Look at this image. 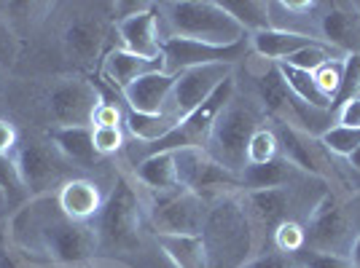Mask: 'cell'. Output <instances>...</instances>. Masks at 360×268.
Returning <instances> with one entry per match:
<instances>
[{
	"label": "cell",
	"mask_w": 360,
	"mask_h": 268,
	"mask_svg": "<svg viewBox=\"0 0 360 268\" xmlns=\"http://www.w3.org/2000/svg\"><path fill=\"white\" fill-rule=\"evenodd\" d=\"M8 239L25 257L60 268H84L100 253L94 223L70 220L57 196H38L16 209L8 220Z\"/></svg>",
	"instance_id": "1"
},
{
	"label": "cell",
	"mask_w": 360,
	"mask_h": 268,
	"mask_svg": "<svg viewBox=\"0 0 360 268\" xmlns=\"http://www.w3.org/2000/svg\"><path fill=\"white\" fill-rule=\"evenodd\" d=\"M199 236L207 253V268H242L255 255H261V236L242 204V194H224L212 199Z\"/></svg>",
	"instance_id": "2"
},
{
	"label": "cell",
	"mask_w": 360,
	"mask_h": 268,
	"mask_svg": "<svg viewBox=\"0 0 360 268\" xmlns=\"http://www.w3.org/2000/svg\"><path fill=\"white\" fill-rule=\"evenodd\" d=\"M159 32L162 43L169 38L196 41L207 46H237L248 41V32L218 0H172L159 3Z\"/></svg>",
	"instance_id": "3"
},
{
	"label": "cell",
	"mask_w": 360,
	"mask_h": 268,
	"mask_svg": "<svg viewBox=\"0 0 360 268\" xmlns=\"http://www.w3.org/2000/svg\"><path fill=\"white\" fill-rule=\"evenodd\" d=\"M143 220H146V199L140 194L132 175H119L113 191L105 196L100 215L91 220L100 236V250L135 253L143 241Z\"/></svg>",
	"instance_id": "4"
},
{
	"label": "cell",
	"mask_w": 360,
	"mask_h": 268,
	"mask_svg": "<svg viewBox=\"0 0 360 268\" xmlns=\"http://www.w3.org/2000/svg\"><path fill=\"white\" fill-rule=\"evenodd\" d=\"M261 116L253 105L234 100L226 105L224 110L218 113V119L212 123L210 137L205 142V153L210 156L215 164H221L224 169L240 175L242 169L248 166V145L255 129H261Z\"/></svg>",
	"instance_id": "5"
},
{
	"label": "cell",
	"mask_w": 360,
	"mask_h": 268,
	"mask_svg": "<svg viewBox=\"0 0 360 268\" xmlns=\"http://www.w3.org/2000/svg\"><path fill=\"white\" fill-rule=\"evenodd\" d=\"M146 217L156 236H199L210 199L186 191V188H167V191H146Z\"/></svg>",
	"instance_id": "6"
},
{
	"label": "cell",
	"mask_w": 360,
	"mask_h": 268,
	"mask_svg": "<svg viewBox=\"0 0 360 268\" xmlns=\"http://www.w3.org/2000/svg\"><path fill=\"white\" fill-rule=\"evenodd\" d=\"M14 161L19 166L22 182L27 188L30 199L38 196H51L60 191L70 180V161L60 153V148L46 137H27L19 140L14 150Z\"/></svg>",
	"instance_id": "7"
},
{
	"label": "cell",
	"mask_w": 360,
	"mask_h": 268,
	"mask_svg": "<svg viewBox=\"0 0 360 268\" xmlns=\"http://www.w3.org/2000/svg\"><path fill=\"white\" fill-rule=\"evenodd\" d=\"M304 231H307V250L349 257L360 228H355L352 212L345 201L336 194L326 191L307 212Z\"/></svg>",
	"instance_id": "8"
},
{
	"label": "cell",
	"mask_w": 360,
	"mask_h": 268,
	"mask_svg": "<svg viewBox=\"0 0 360 268\" xmlns=\"http://www.w3.org/2000/svg\"><path fill=\"white\" fill-rule=\"evenodd\" d=\"M103 102L100 86L81 75L60 78L51 83L46 94V116L51 121V129L65 126H91L94 110Z\"/></svg>",
	"instance_id": "9"
},
{
	"label": "cell",
	"mask_w": 360,
	"mask_h": 268,
	"mask_svg": "<svg viewBox=\"0 0 360 268\" xmlns=\"http://www.w3.org/2000/svg\"><path fill=\"white\" fill-rule=\"evenodd\" d=\"M108 35L110 27L105 16H100L97 11H75L73 16H68L62 27V51L78 67H91L103 57Z\"/></svg>",
	"instance_id": "10"
},
{
	"label": "cell",
	"mask_w": 360,
	"mask_h": 268,
	"mask_svg": "<svg viewBox=\"0 0 360 268\" xmlns=\"http://www.w3.org/2000/svg\"><path fill=\"white\" fill-rule=\"evenodd\" d=\"M245 57H250V43L242 41L237 46H207L196 41H180L169 38L162 43V62L165 73L178 75L188 67H202V65H231L237 67Z\"/></svg>",
	"instance_id": "11"
},
{
	"label": "cell",
	"mask_w": 360,
	"mask_h": 268,
	"mask_svg": "<svg viewBox=\"0 0 360 268\" xmlns=\"http://www.w3.org/2000/svg\"><path fill=\"white\" fill-rule=\"evenodd\" d=\"M231 75H234L231 65H202V67L183 70V73L175 75V86H172L165 113L183 121L188 113H194L205 100H210L212 91Z\"/></svg>",
	"instance_id": "12"
},
{
	"label": "cell",
	"mask_w": 360,
	"mask_h": 268,
	"mask_svg": "<svg viewBox=\"0 0 360 268\" xmlns=\"http://www.w3.org/2000/svg\"><path fill=\"white\" fill-rule=\"evenodd\" d=\"M271 129L277 132V140H280V156L288 159L301 175L320 180V182L333 180V164L326 148L320 145V137L296 129L290 123H271Z\"/></svg>",
	"instance_id": "13"
},
{
	"label": "cell",
	"mask_w": 360,
	"mask_h": 268,
	"mask_svg": "<svg viewBox=\"0 0 360 268\" xmlns=\"http://www.w3.org/2000/svg\"><path fill=\"white\" fill-rule=\"evenodd\" d=\"M317 38L342 57L360 54V3H323Z\"/></svg>",
	"instance_id": "14"
},
{
	"label": "cell",
	"mask_w": 360,
	"mask_h": 268,
	"mask_svg": "<svg viewBox=\"0 0 360 268\" xmlns=\"http://www.w3.org/2000/svg\"><path fill=\"white\" fill-rule=\"evenodd\" d=\"M116 35L121 48L137 54L143 60H162V32H159V14L156 3H146L132 14L116 22Z\"/></svg>",
	"instance_id": "15"
},
{
	"label": "cell",
	"mask_w": 360,
	"mask_h": 268,
	"mask_svg": "<svg viewBox=\"0 0 360 268\" xmlns=\"http://www.w3.org/2000/svg\"><path fill=\"white\" fill-rule=\"evenodd\" d=\"M242 204L248 209L250 220H253L258 236L266 231L274 234L277 225L285 220H293L290 209H293V188H266V191H242Z\"/></svg>",
	"instance_id": "16"
},
{
	"label": "cell",
	"mask_w": 360,
	"mask_h": 268,
	"mask_svg": "<svg viewBox=\"0 0 360 268\" xmlns=\"http://www.w3.org/2000/svg\"><path fill=\"white\" fill-rule=\"evenodd\" d=\"M172 86H175V75L156 70V73L143 75V78H137L135 83H129L127 89L121 91V97L127 102V110L146 113V116H159V113L167 110Z\"/></svg>",
	"instance_id": "17"
},
{
	"label": "cell",
	"mask_w": 360,
	"mask_h": 268,
	"mask_svg": "<svg viewBox=\"0 0 360 268\" xmlns=\"http://www.w3.org/2000/svg\"><path fill=\"white\" fill-rule=\"evenodd\" d=\"M269 8V27L271 30L293 32V35H309L317 38V19L323 3L315 0H266Z\"/></svg>",
	"instance_id": "18"
},
{
	"label": "cell",
	"mask_w": 360,
	"mask_h": 268,
	"mask_svg": "<svg viewBox=\"0 0 360 268\" xmlns=\"http://www.w3.org/2000/svg\"><path fill=\"white\" fill-rule=\"evenodd\" d=\"M54 196H57V204L62 212L78 223H91L105 204V196L100 191V185L84 177H70Z\"/></svg>",
	"instance_id": "19"
},
{
	"label": "cell",
	"mask_w": 360,
	"mask_h": 268,
	"mask_svg": "<svg viewBox=\"0 0 360 268\" xmlns=\"http://www.w3.org/2000/svg\"><path fill=\"white\" fill-rule=\"evenodd\" d=\"M156 70H165V62L162 60H143L137 54H129L127 48H110L105 57H103V65H100V75L105 78L113 89L124 91L129 83H135L137 78L148 73H156Z\"/></svg>",
	"instance_id": "20"
},
{
	"label": "cell",
	"mask_w": 360,
	"mask_h": 268,
	"mask_svg": "<svg viewBox=\"0 0 360 268\" xmlns=\"http://www.w3.org/2000/svg\"><path fill=\"white\" fill-rule=\"evenodd\" d=\"M248 43H250V54H255L258 60L264 62H283L288 60L290 54H296L301 48L312 43H320L309 35H293V32H283V30H261L248 35Z\"/></svg>",
	"instance_id": "21"
},
{
	"label": "cell",
	"mask_w": 360,
	"mask_h": 268,
	"mask_svg": "<svg viewBox=\"0 0 360 268\" xmlns=\"http://www.w3.org/2000/svg\"><path fill=\"white\" fill-rule=\"evenodd\" d=\"M132 180L143 185L146 191H167V188H180L178 172H175V153H150L137 159L132 166Z\"/></svg>",
	"instance_id": "22"
},
{
	"label": "cell",
	"mask_w": 360,
	"mask_h": 268,
	"mask_svg": "<svg viewBox=\"0 0 360 268\" xmlns=\"http://www.w3.org/2000/svg\"><path fill=\"white\" fill-rule=\"evenodd\" d=\"M49 140L60 148V153L73 166L89 169L97 164V150L91 142V126H65V129H49Z\"/></svg>",
	"instance_id": "23"
},
{
	"label": "cell",
	"mask_w": 360,
	"mask_h": 268,
	"mask_svg": "<svg viewBox=\"0 0 360 268\" xmlns=\"http://www.w3.org/2000/svg\"><path fill=\"white\" fill-rule=\"evenodd\" d=\"M299 175L301 172L288 159L277 156L274 161H266V164L245 166L240 172V182L242 191H266V188H285Z\"/></svg>",
	"instance_id": "24"
},
{
	"label": "cell",
	"mask_w": 360,
	"mask_h": 268,
	"mask_svg": "<svg viewBox=\"0 0 360 268\" xmlns=\"http://www.w3.org/2000/svg\"><path fill=\"white\" fill-rule=\"evenodd\" d=\"M178 123L180 121L169 113H159V116H146V113H135V110L124 113V129L132 134L140 145H153V142L165 140Z\"/></svg>",
	"instance_id": "25"
},
{
	"label": "cell",
	"mask_w": 360,
	"mask_h": 268,
	"mask_svg": "<svg viewBox=\"0 0 360 268\" xmlns=\"http://www.w3.org/2000/svg\"><path fill=\"white\" fill-rule=\"evenodd\" d=\"M156 241L175 268H207L202 236H156Z\"/></svg>",
	"instance_id": "26"
},
{
	"label": "cell",
	"mask_w": 360,
	"mask_h": 268,
	"mask_svg": "<svg viewBox=\"0 0 360 268\" xmlns=\"http://www.w3.org/2000/svg\"><path fill=\"white\" fill-rule=\"evenodd\" d=\"M277 70L283 75V81H285V86L293 91V97L301 100L304 105H309V107H315V110H326V113H333V107H330V100L323 94V91L317 89L315 83V75L307 73V70H296V67H290V65H283V62H277Z\"/></svg>",
	"instance_id": "27"
},
{
	"label": "cell",
	"mask_w": 360,
	"mask_h": 268,
	"mask_svg": "<svg viewBox=\"0 0 360 268\" xmlns=\"http://www.w3.org/2000/svg\"><path fill=\"white\" fill-rule=\"evenodd\" d=\"M172 153H175L178 185L196 194V188H199V182L205 177V172H207L212 159L205 153V148H180V150H172Z\"/></svg>",
	"instance_id": "28"
},
{
	"label": "cell",
	"mask_w": 360,
	"mask_h": 268,
	"mask_svg": "<svg viewBox=\"0 0 360 268\" xmlns=\"http://www.w3.org/2000/svg\"><path fill=\"white\" fill-rule=\"evenodd\" d=\"M224 8L237 19L248 35L269 30V8L266 0H224Z\"/></svg>",
	"instance_id": "29"
},
{
	"label": "cell",
	"mask_w": 360,
	"mask_h": 268,
	"mask_svg": "<svg viewBox=\"0 0 360 268\" xmlns=\"http://www.w3.org/2000/svg\"><path fill=\"white\" fill-rule=\"evenodd\" d=\"M320 145L326 148L328 156L336 159H347L355 148H360V129H349V126H330L320 134Z\"/></svg>",
	"instance_id": "30"
},
{
	"label": "cell",
	"mask_w": 360,
	"mask_h": 268,
	"mask_svg": "<svg viewBox=\"0 0 360 268\" xmlns=\"http://www.w3.org/2000/svg\"><path fill=\"white\" fill-rule=\"evenodd\" d=\"M280 156V140L277 132L271 126H261L255 129V134L250 137V145H248V166H258L274 161Z\"/></svg>",
	"instance_id": "31"
},
{
	"label": "cell",
	"mask_w": 360,
	"mask_h": 268,
	"mask_svg": "<svg viewBox=\"0 0 360 268\" xmlns=\"http://www.w3.org/2000/svg\"><path fill=\"white\" fill-rule=\"evenodd\" d=\"M0 188L8 196V204L19 209V204H27L30 201V194L22 182V175H19V166H16L14 156H0Z\"/></svg>",
	"instance_id": "32"
},
{
	"label": "cell",
	"mask_w": 360,
	"mask_h": 268,
	"mask_svg": "<svg viewBox=\"0 0 360 268\" xmlns=\"http://www.w3.org/2000/svg\"><path fill=\"white\" fill-rule=\"evenodd\" d=\"M271 244L274 250L283 255H299L307 250V231L299 220H285L283 225L274 228L271 234Z\"/></svg>",
	"instance_id": "33"
},
{
	"label": "cell",
	"mask_w": 360,
	"mask_h": 268,
	"mask_svg": "<svg viewBox=\"0 0 360 268\" xmlns=\"http://www.w3.org/2000/svg\"><path fill=\"white\" fill-rule=\"evenodd\" d=\"M360 97V54H347L342 60V86L333 97V110Z\"/></svg>",
	"instance_id": "34"
},
{
	"label": "cell",
	"mask_w": 360,
	"mask_h": 268,
	"mask_svg": "<svg viewBox=\"0 0 360 268\" xmlns=\"http://www.w3.org/2000/svg\"><path fill=\"white\" fill-rule=\"evenodd\" d=\"M336 57H342V54L328 48L326 43H312L307 46V48H301V51H296V54H290L288 60H283V65H290L296 70H307V73H315L320 65H326L328 60H336Z\"/></svg>",
	"instance_id": "35"
},
{
	"label": "cell",
	"mask_w": 360,
	"mask_h": 268,
	"mask_svg": "<svg viewBox=\"0 0 360 268\" xmlns=\"http://www.w3.org/2000/svg\"><path fill=\"white\" fill-rule=\"evenodd\" d=\"M342 60H345V57L328 60L326 65H320L315 73H312L315 75L317 89L330 100V107H333V97L339 94V86H342Z\"/></svg>",
	"instance_id": "36"
},
{
	"label": "cell",
	"mask_w": 360,
	"mask_h": 268,
	"mask_svg": "<svg viewBox=\"0 0 360 268\" xmlns=\"http://www.w3.org/2000/svg\"><path fill=\"white\" fill-rule=\"evenodd\" d=\"M91 142L97 156H113L124 148V126H91Z\"/></svg>",
	"instance_id": "37"
},
{
	"label": "cell",
	"mask_w": 360,
	"mask_h": 268,
	"mask_svg": "<svg viewBox=\"0 0 360 268\" xmlns=\"http://www.w3.org/2000/svg\"><path fill=\"white\" fill-rule=\"evenodd\" d=\"M242 268H304L299 255H283V253H261L255 255L250 263H245Z\"/></svg>",
	"instance_id": "38"
},
{
	"label": "cell",
	"mask_w": 360,
	"mask_h": 268,
	"mask_svg": "<svg viewBox=\"0 0 360 268\" xmlns=\"http://www.w3.org/2000/svg\"><path fill=\"white\" fill-rule=\"evenodd\" d=\"M304 268H355L352 260L345 255H328V253H312V250H304L299 253Z\"/></svg>",
	"instance_id": "39"
},
{
	"label": "cell",
	"mask_w": 360,
	"mask_h": 268,
	"mask_svg": "<svg viewBox=\"0 0 360 268\" xmlns=\"http://www.w3.org/2000/svg\"><path fill=\"white\" fill-rule=\"evenodd\" d=\"M19 57V35L0 19V65L8 67Z\"/></svg>",
	"instance_id": "40"
},
{
	"label": "cell",
	"mask_w": 360,
	"mask_h": 268,
	"mask_svg": "<svg viewBox=\"0 0 360 268\" xmlns=\"http://www.w3.org/2000/svg\"><path fill=\"white\" fill-rule=\"evenodd\" d=\"M91 126H124V110L116 102H100V107L94 110Z\"/></svg>",
	"instance_id": "41"
},
{
	"label": "cell",
	"mask_w": 360,
	"mask_h": 268,
	"mask_svg": "<svg viewBox=\"0 0 360 268\" xmlns=\"http://www.w3.org/2000/svg\"><path fill=\"white\" fill-rule=\"evenodd\" d=\"M333 116H336V126H349V129H360V97L358 100H352V102H345L342 107H336L333 110Z\"/></svg>",
	"instance_id": "42"
},
{
	"label": "cell",
	"mask_w": 360,
	"mask_h": 268,
	"mask_svg": "<svg viewBox=\"0 0 360 268\" xmlns=\"http://www.w3.org/2000/svg\"><path fill=\"white\" fill-rule=\"evenodd\" d=\"M19 145V132L11 121L0 119V156H14Z\"/></svg>",
	"instance_id": "43"
},
{
	"label": "cell",
	"mask_w": 360,
	"mask_h": 268,
	"mask_svg": "<svg viewBox=\"0 0 360 268\" xmlns=\"http://www.w3.org/2000/svg\"><path fill=\"white\" fill-rule=\"evenodd\" d=\"M349 260H352V266L355 268H360V231H358V236H355L352 250H349Z\"/></svg>",
	"instance_id": "44"
},
{
	"label": "cell",
	"mask_w": 360,
	"mask_h": 268,
	"mask_svg": "<svg viewBox=\"0 0 360 268\" xmlns=\"http://www.w3.org/2000/svg\"><path fill=\"white\" fill-rule=\"evenodd\" d=\"M347 164H349V169H352V172H358V175H360V148H355L349 156H347Z\"/></svg>",
	"instance_id": "45"
},
{
	"label": "cell",
	"mask_w": 360,
	"mask_h": 268,
	"mask_svg": "<svg viewBox=\"0 0 360 268\" xmlns=\"http://www.w3.org/2000/svg\"><path fill=\"white\" fill-rule=\"evenodd\" d=\"M8 207H11V204H8V196H6V191L0 188V215H3V212H6Z\"/></svg>",
	"instance_id": "46"
}]
</instances>
